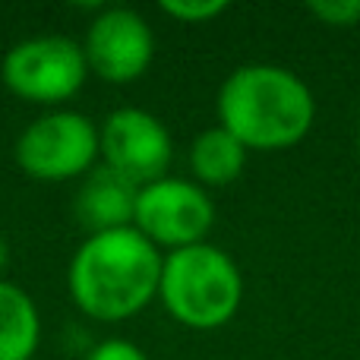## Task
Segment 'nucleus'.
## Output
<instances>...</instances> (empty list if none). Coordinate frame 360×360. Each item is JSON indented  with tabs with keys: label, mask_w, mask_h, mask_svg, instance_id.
<instances>
[{
	"label": "nucleus",
	"mask_w": 360,
	"mask_h": 360,
	"mask_svg": "<svg viewBox=\"0 0 360 360\" xmlns=\"http://www.w3.org/2000/svg\"><path fill=\"white\" fill-rule=\"evenodd\" d=\"M307 10L323 25H335V29H348V25L360 22V0H313Z\"/></svg>",
	"instance_id": "nucleus-13"
},
{
	"label": "nucleus",
	"mask_w": 360,
	"mask_h": 360,
	"mask_svg": "<svg viewBox=\"0 0 360 360\" xmlns=\"http://www.w3.org/2000/svg\"><path fill=\"white\" fill-rule=\"evenodd\" d=\"M162 262L158 247L136 228L89 234L70 259V297L86 316L101 323L130 319L155 300Z\"/></svg>",
	"instance_id": "nucleus-1"
},
{
	"label": "nucleus",
	"mask_w": 360,
	"mask_h": 360,
	"mask_svg": "<svg viewBox=\"0 0 360 360\" xmlns=\"http://www.w3.org/2000/svg\"><path fill=\"white\" fill-rule=\"evenodd\" d=\"M215 224L205 186L180 177H162L149 186H139L133 228L155 247L184 250L193 243H205V234Z\"/></svg>",
	"instance_id": "nucleus-6"
},
{
	"label": "nucleus",
	"mask_w": 360,
	"mask_h": 360,
	"mask_svg": "<svg viewBox=\"0 0 360 360\" xmlns=\"http://www.w3.org/2000/svg\"><path fill=\"white\" fill-rule=\"evenodd\" d=\"M86 63L105 82L124 86L149 70L155 57V35L149 22L130 6H105L89 22L86 35Z\"/></svg>",
	"instance_id": "nucleus-8"
},
{
	"label": "nucleus",
	"mask_w": 360,
	"mask_h": 360,
	"mask_svg": "<svg viewBox=\"0 0 360 360\" xmlns=\"http://www.w3.org/2000/svg\"><path fill=\"white\" fill-rule=\"evenodd\" d=\"M136 196H139V186H133L130 180H124L108 165H95L82 177L79 190L73 196V215L89 234L133 228Z\"/></svg>",
	"instance_id": "nucleus-9"
},
{
	"label": "nucleus",
	"mask_w": 360,
	"mask_h": 360,
	"mask_svg": "<svg viewBox=\"0 0 360 360\" xmlns=\"http://www.w3.org/2000/svg\"><path fill=\"white\" fill-rule=\"evenodd\" d=\"M316 101L297 73L275 63L237 67L218 92V127L256 152L297 146L310 133Z\"/></svg>",
	"instance_id": "nucleus-2"
},
{
	"label": "nucleus",
	"mask_w": 360,
	"mask_h": 360,
	"mask_svg": "<svg viewBox=\"0 0 360 360\" xmlns=\"http://www.w3.org/2000/svg\"><path fill=\"white\" fill-rule=\"evenodd\" d=\"M158 297L177 323L190 329H218L234 319L243 297V278L224 250L193 243L165 256Z\"/></svg>",
	"instance_id": "nucleus-3"
},
{
	"label": "nucleus",
	"mask_w": 360,
	"mask_h": 360,
	"mask_svg": "<svg viewBox=\"0 0 360 360\" xmlns=\"http://www.w3.org/2000/svg\"><path fill=\"white\" fill-rule=\"evenodd\" d=\"M247 146L224 127H209L190 146V168L199 186H228L243 174Z\"/></svg>",
	"instance_id": "nucleus-10"
},
{
	"label": "nucleus",
	"mask_w": 360,
	"mask_h": 360,
	"mask_svg": "<svg viewBox=\"0 0 360 360\" xmlns=\"http://www.w3.org/2000/svg\"><path fill=\"white\" fill-rule=\"evenodd\" d=\"M89 76L86 51L67 35L22 38L6 51L0 79L16 98L35 105H60L73 98Z\"/></svg>",
	"instance_id": "nucleus-4"
},
{
	"label": "nucleus",
	"mask_w": 360,
	"mask_h": 360,
	"mask_svg": "<svg viewBox=\"0 0 360 360\" xmlns=\"http://www.w3.org/2000/svg\"><path fill=\"white\" fill-rule=\"evenodd\" d=\"M41 338L35 300L0 278V360H32Z\"/></svg>",
	"instance_id": "nucleus-11"
},
{
	"label": "nucleus",
	"mask_w": 360,
	"mask_h": 360,
	"mask_svg": "<svg viewBox=\"0 0 360 360\" xmlns=\"http://www.w3.org/2000/svg\"><path fill=\"white\" fill-rule=\"evenodd\" d=\"M357 158H360V152H357Z\"/></svg>",
	"instance_id": "nucleus-16"
},
{
	"label": "nucleus",
	"mask_w": 360,
	"mask_h": 360,
	"mask_svg": "<svg viewBox=\"0 0 360 360\" xmlns=\"http://www.w3.org/2000/svg\"><path fill=\"white\" fill-rule=\"evenodd\" d=\"M6 259H10V247H6L4 234H0V275H4V269H6Z\"/></svg>",
	"instance_id": "nucleus-15"
},
{
	"label": "nucleus",
	"mask_w": 360,
	"mask_h": 360,
	"mask_svg": "<svg viewBox=\"0 0 360 360\" xmlns=\"http://www.w3.org/2000/svg\"><path fill=\"white\" fill-rule=\"evenodd\" d=\"M101 158L111 171H117L133 186H149L155 180L168 177L174 143L171 133L155 114L143 108H117L108 114L98 130Z\"/></svg>",
	"instance_id": "nucleus-7"
},
{
	"label": "nucleus",
	"mask_w": 360,
	"mask_h": 360,
	"mask_svg": "<svg viewBox=\"0 0 360 360\" xmlns=\"http://www.w3.org/2000/svg\"><path fill=\"white\" fill-rule=\"evenodd\" d=\"M162 10L171 19H177V22L199 25V22H212L215 16H221L228 10V4L224 0H165Z\"/></svg>",
	"instance_id": "nucleus-12"
},
{
	"label": "nucleus",
	"mask_w": 360,
	"mask_h": 360,
	"mask_svg": "<svg viewBox=\"0 0 360 360\" xmlns=\"http://www.w3.org/2000/svg\"><path fill=\"white\" fill-rule=\"evenodd\" d=\"M98 155V127L79 111L41 114L16 139V165L22 174L44 184L86 177Z\"/></svg>",
	"instance_id": "nucleus-5"
},
{
	"label": "nucleus",
	"mask_w": 360,
	"mask_h": 360,
	"mask_svg": "<svg viewBox=\"0 0 360 360\" xmlns=\"http://www.w3.org/2000/svg\"><path fill=\"white\" fill-rule=\"evenodd\" d=\"M86 360H149V357H146V351L139 345L127 342V338H108V342L95 345Z\"/></svg>",
	"instance_id": "nucleus-14"
}]
</instances>
